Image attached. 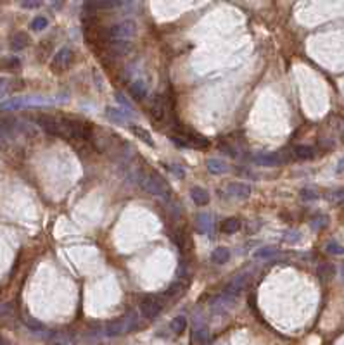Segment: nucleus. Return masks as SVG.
Here are the masks:
<instances>
[{"instance_id":"f257e3e1","label":"nucleus","mask_w":344,"mask_h":345,"mask_svg":"<svg viewBox=\"0 0 344 345\" xmlns=\"http://www.w3.org/2000/svg\"><path fill=\"white\" fill-rule=\"evenodd\" d=\"M135 33H137L135 21L125 19V21L116 22V24H112L108 30L102 31L101 38L108 43H125V41H130V38H133Z\"/></svg>"},{"instance_id":"f03ea898","label":"nucleus","mask_w":344,"mask_h":345,"mask_svg":"<svg viewBox=\"0 0 344 345\" xmlns=\"http://www.w3.org/2000/svg\"><path fill=\"white\" fill-rule=\"evenodd\" d=\"M139 183L146 192L150 193V195L166 199V197H170V193H172V188H170L168 183L157 175V173H152V171H149V173H140Z\"/></svg>"},{"instance_id":"7ed1b4c3","label":"nucleus","mask_w":344,"mask_h":345,"mask_svg":"<svg viewBox=\"0 0 344 345\" xmlns=\"http://www.w3.org/2000/svg\"><path fill=\"white\" fill-rule=\"evenodd\" d=\"M137 325H139V314H137V311H128L127 314H123V318L109 321L106 325V335H109V337H120V335L133 331L137 328Z\"/></svg>"},{"instance_id":"20e7f679","label":"nucleus","mask_w":344,"mask_h":345,"mask_svg":"<svg viewBox=\"0 0 344 345\" xmlns=\"http://www.w3.org/2000/svg\"><path fill=\"white\" fill-rule=\"evenodd\" d=\"M61 137L86 138V140H88V138L92 137V126H90L88 122L63 119V121H61Z\"/></svg>"},{"instance_id":"39448f33","label":"nucleus","mask_w":344,"mask_h":345,"mask_svg":"<svg viewBox=\"0 0 344 345\" xmlns=\"http://www.w3.org/2000/svg\"><path fill=\"white\" fill-rule=\"evenodd\" d=\"M163 307H165V299L163 297H146L140 304V312L147 319H154L159 316Z\"/></svg>"},{"instance_id":"423d86ee","label":"nucleus","mask_w":344,"mask_h":345,"mask_svg":"<svg viewBox=\"0 0 344 345\" xmlns=\"http://www.w3.org/2000/svg\"><path fill=\"white\" fill-rule=\"evenodd\" d=\"M71 61H73V50L69 47H63L57 50V54L54 56L50 66H52V71L61 73V71H66L67 67H69Z\"/></svg>"},{"instance_id":"0eeeda50","label":"nucleus","mask_w":344,"mask_h":345,"mask_svg":"<svg viewBox=\"0 0 344 345\" xmlns=\"http://www.w3.org/2000/svg\"><path fill=\"white\" fill-rule=\"evenodd\" d=\"M247 283H249V276L239 275V276H236V278L230 280V282L227 283V286H225L223 292L228 293V295H232V297H237V295H240V293L244 292V288H247Z\"/></svg>"},{"instance_id":"6e6552de","label":"nucleus","mask_w":344,"mask_h":345,"mask_svg":"<svg viewBox=\"0 0 344 345\" xmlns=\"http://www.w3.org/2000/svg\"><path fill=\"white\" fill-rule=\"evenodd\" d=\"M234 301H236V297H232V295H228V293H220V295H216V297L211 299L210 305L213 307V311L220 312V314H223V312H227L228 309L234 305Z\"/></svg>"},{"instance_id":"1a4fd4ad","label":"nucleus","mask_w":344,"mask_h":345,"mask_svg":"<svg viewBox=\"0 0 344 345\" xmlns=\"http://www.w3.org/2000/svg\"><path fill=\"white\" fill-rule=\"evenodd\" d=\"M38 124H40L47 133L61 137V121L57 118H54V116H49V114L38 116Z\"/></svg>"},{"instance_id":"9d476101","label":"nucleus","mask_w":344,"mask_h":345,"mask_svg":"<svg viewBox=\"0 0 344 345\" xmlns=\"http://www.w3.org/2000/svg\"><path fill=\"white\" fill-rule=\"evenodd\" d=\"M210 340V330L201 319L194 318V331H192V342L195 345H206Z\"/></svg>"},{"instance_id":"9b49d317","label":"nucleus","mask_w":344,"mask_h":345,"mask_svg":"<svg viewBox=\"0 0 344 345\" xmlns=\"http://www.w3.org/2000/svg\"><path fill=\"white\" fill-rule=\"evenodd\" d=\"M227 193L234 199H247L253 193V188H251L247 183L242 182H232L227 186Z\"/></svg>"},{"instance_id":"f8f14e48","label":"nucleus","mask_w":344,"mask_h":345,"mask_svg":"<svg viewBox=\"0 0 344 345\" xmlns=\"http://www.w3.org/2000/svg\"><path fill=\"white\" fill-rule=\"evenodd\" d=\"M255 162L259 164V166L275 167V166H282V164L285 162V157L280 156V154H259V156L255 157Z\"/></svg>"},{"instance_id":"ddd939ff","label":"nucleus","mask_w":344,"mask_h":345,"mask_svg":"<svg viewBox=\"0 0 344 345\" xmlns=\"http://www.w3.org/2000/svg\"><path fill=\"white\" fill-rule=\"evenodd\" d=\"M206 167H208V171H210V173H213V175H225V173H228V171H230V166H228V164L225 162L223 159H216V157H213V159H208V162H206Z\"/></svg>"},{"instance_id":"4468645a","label":"nucleus","mask_w":344,"mask_h":345,"mask_svg":"<svg viewBox=\"0 0 344 345\" xmlns=\"http://www.w3.org/2000/svg\"><path fill=\"white\" fill-rule=\"evenodd\" d=\"M195 226H197V230L201 231L202 235H208L213 230V219H211L210 214L201 212V214H197V218H195Z\"/></svg>"},{"instance_id":"2eb2a0df","label":"nucleus","mask_w":344,"mask_h":345,"mask_svg":"<svg viewBox=\"0 0 344 345\" xmlns=\"http://www.w3.org/2000/svg\"><path fill=\"white\" fill-rule=\"evenodd\" d=\"M26 105V97H16L11 101L0 102V111H18V109H24Z\"/></svg>"},{"instance_id":"dca6fc26","label":"nucleus","mask_w":344,"mask_h":345,"mask_svg":"<svg viewBox=\"0 0 344 345\" xmlns=\"http://www.w3.org/2000/svg\"><path fill=\"white\" fill-rule=\"evenodd\" d=\"M130 95L137 101H144L147 95V85L142 80H137V81L130 83Z\"/></svg>"},{"instance_id":"f3484780","label":"nucleus","mask_w":344,"mask_h":345,"mask_svg":"<svg viewBox=\"0 0 344 345\" xmlns=\"http://www.w3.org/2000/svg\"><path fill=\"white\" fill-rule=\"evenodd\" d=\"M191 197H192V201H194L197 205L210 204V192L204 190L202 186H194V188L191 190Z\"/></svg>"},{"instance_id":"a211bd4d","label":"nucleus","mask_w":344,"mask_h":345,"mask_svg":"<svg viewBox=\"0 0 344 345\" xmlns=\"http://www.w3.org/2000/svg\"><path fill=\"white\" fill-rule=\"evenodd\" d=\"M130 48H131L130 41H125V43H109L108 52L109 56L112 57H121V56H127V54L130 52Z\"/></svg>"},{"instance_id":"6ab92c4d","label":"nucleus","mask_w":344,"mask_h":345,"mask_svg":"<svg viewBox=\"0 0 344 345\" xmlns=\"http://www.w3.org/2000/svg\"><path fill=\"white\" fill-rule=\"evenodd\" d=\"M165 112H166V102L163 97H157L156 101L152 102V107H150V114L156 121L165 118Z\"/></svg>"},{"instance_id":"aec40b11","label":"nucleus","mask_w":344,"mask_h":345,"mask_svg":"<svg viewBox=\"0 0 344 345\" xmlns=\"http://www.w3.org/2000/svg\"><path fill=\"white\" fill-rule=\"evenodd\" d=\"M28 41H30L28 35L24 33V31H18L11 40V48L12 50H16V52H19V50H22V48H26Z\"/></svg>"},{"instance_id":"412c9836","label":"nucleus","mask_w":344,"mask_h":345,"mask_svg":"<svg viewBox=\"0 0 344 345\" xmlns=\"http://www.w3.org/2000/svg\"><path fill=\"white\" fill-rule=\"evenodd\" d=\"M317 275L318 278L323 280V282H329V280L334 278V275H336V267L330 263H322L317 267Z\"/></svg>"},{"instance_id":"4be33fe9","label":"nucleus","mask_w":344,"mask_h":345,"mask_svg":"<svg viewBox=\"0 0 344 345\" xmlns=\"http://www.w3.org/2000/svg\"><path fill=\"white\" fill-rule=\"evenodd\" d=\"M294 156L301 161H308L315 157V149L310 145H296L294 147Z\"/></svg>"},{"instance_id":"5701e85b","label":"nucleus","mask_w":344,"mask_h":345,"mask_svg":"<svg viewBox=\"0 0 344 345\" xmlns=\"http://www.w3.org/2000/svg\"><path fill=\"white\" fill-rule=\"evenodd\" d=\"M130 130H131V133H133L135 137L140 138V140H142L144 143L149 145V147H154V145H156V143H154V140H152V137H150V133L146 130V128L135 126V124H133V126H130Z\"/></svg>"},{"instance_id":"b1692460","label":"nucleus","mask_w":344,"mask_h":345,"mask_svg":"<svg viewBox=\"0 0 344 345\" xmlns=\"http://www.w3.org/2000/svg\"><path fill=\"white\" fill-rule=\"evenodd\" d=\"M228 259H230V250L227 247H216L211 254V261L215 264H225L228 263Z\"/></svg>"},{"instance_id":"393cba45","label":"nucleus","mask_w":344,"mask_h":345,"mask_svg":"<svg viewBox=\"0 0 344 345\" xmlns=\"http://www.w3.org/2000/svg\"><path fill=\"white\" fill-rule=\"evenodd\" d=\"M240 226H242V223H240V219L237 218H228L223 221V224H221V230H223V233H237V231L240 230Z\"/></svg>"},{"instance_id":"a878e982","label":"nucleus","mask_w":344,"mask_h":345,"mask_svg":"<svg viewBox=\"0 0 344 345\" xmlns=\"http://www.w3.org/2000/svg\"><path fill=\"white\" fill-rule=\"evenodd\" d=\"M170 328L173 330V333L180 335L185 331V328H187V318L185 316H175V318L172 319V325H170Z\"/></svg>"},{"instance_id":"bb28decb","label":"nucleus","mask_w":344,"mask_h":345,"mask_svg":"<svg viewBox=\"0 0 344 345\" xmlns=\"http://www.w3.org/2000/svg\"><path fill=\"white\" fill-rule=\"evenodd\" d=\"M106 116H108L109 119H112L114 122H118V124H125V122L128 121L127 114H125V112H121L120 109L108 107V109H106Z\"/></svg>"},{"instance_id":"cd10ccee","label":"nucleus","mask_w":344,"mask_h":345,"mask_svg":"<svg viewBox=\"0 0 344 345\" xmlns=\"http://www.w3.org/2000/svg\"><path fill=\"white\" fill-rule=\"evenodd\" d=\"M19 66H21V61H19L16 56L2 57V59H0V67H2V69L12 71V69H18Z\"/></svg>"},{"instance_id":"c85d7f7f","label":"nucleus","mask_w":344,"mask_h":345,"mask_svg":"<svg viewBox=\"0 0 344 345\" xmlns=\"http://www.w3.org/2000/svg\"><path fill=\"white\" fill-rule=\"evenodd\" d=\"M275 256H277V249L275 247H261V249L255 252L256 259H272Z\"/></svg>"},{"instance_id":"c756f323","label":"nucleus","mask_w":344,"mask_h":345,"mask_svg":"<svg viewBox=\"0 0 344 345\" xmlns=\"http://www.w3.org/2000/svg\"><path fill=\"white\" fill-rule=\"evenodd\" d=\"M22 323L26 325V326L30 328L31 331H35V333H38V331L45 330L43 325H42L40 321H37L35 318H31V316H22Z\"/></svg>"},{"instance_id":"7c9ffc66","label":"nucleus","mask_w":344,"mask_h":345,"mask_svg":"<svg viewBox=\"0 0 344 345\" xmlns=\"http://www.w3.org/2000/svg\"><path fill=\"white\" fill-rule=\"evenodd\" d=\"M47 26H49V19L43 18V16H37L30 24V28L33 31H43Z\"/></svg>"},{"instance_id":"2f4dec72","label":"nucleus","mask_w":344,"mask_h":345,"mask_svg":"<svg viewBox=\"0 0 344 345\" xmlns=\"http://www.w3.org/2000/svg\"><path fill=\"white\" fill-rule=\"evenodd\" d=\"M327 199L334 204H341L344 202V188H337V190H332V192L327 193Z\"/></svg>"},{"instance_id":"473e14b6","label":"nucleus","mask_w":344,"mask_h":345,"mask_svg":"<svg viewBox=\"0 0 344 345\" xmlns=\"http://www.w3.org/2000/svg\"><path fill=\"white\" fill-rule=\"evenodd\" d=\"M325 250L329 254H334V256H343L344 254V247L341 244H337V242H329L325 245Z\"/></svg>"},{"instance_id":"72a5a7b5","label":"nucleus","mask_w":344,"mask_h":345,"mask_svg":"<svg viewBox=\"0 0 344 345\" xmlns=\"http://www.w3.org/2000/svg\"><path fill=\"white\" fill-rule=\"evenodd\" d=\"M327 224H329V218H327V216H320V218H315L313 221H311V228H313V230H323Z\"/></svg>"},{"instance_id":"f704fd0d","label":"nucleus","mask_w":344,"mask_h":345,"mask_svg":"<svg viewBox=\"0 0 344 345\" xmlns=\"http://www.w3.org/2000/svg\"><path fill=\"white\" fill-rule=\"evenodd\" d=\"M300 195H301L303 201H317L318 199V193L315 192V190H311V188H303Z\"/></svg>"},{"instance_id":"c9c22d12","label":"nucleus","mask_w":344,"mask_h":345,"mask_svg":"<svg viewBox=\"0 0 344 345\" xmlns=\"http://www.w3.org/2000/svg\"><path fill=\"white\" fill-rule=\"evenodd\" d=\"M182 288H183L182 283H173V285L168 288V292H166V295H168V297H173V295H176V293L182 292Z\"/></svg>"},{"instance_id":"e433bc0d","label":"nucleus","mask_w":344,"mask_h":345,"mask_svg":"<svg viewBox=\"0 0 344 345\" xmlns=\"http://www.w3.org/2000/svg\"><path fill=\"white\" fill-rule=\"evenodd\" d=\"M12 312V307L9 304H4V302H0V318H4V316H9Z\"/></svg>"},{"instance_id":"4c0bfd02","label":"nucleus","mask_w":344,"mask_h":345,"mask_svg":"<svg viewBox=\"0 0 344 345\" xmlns=\"http://www.w3.org/2000/svg\"><path fill=\"white\" fill-rule=\"evenodd\" d=\"M301 238V235L298 233V231H287V235L284 237V240L287 242H298Z\"/></svg>"},{"instance_id":"58836bf2","label":"nucleus","mask_w":344,"mask_h":345,"mask_svg":"<svg viewBox=\"0 0 344 345\" xmlns=\"http://www.w3.org/2000/svg\"><path fill=\"white\" fill-rule=\"evenodd\" d=\"M42 2H21V7L22 9H37L40 7Z\"/></svg>"},{"instance_id":"ea45409f","label":"nucleus","mask_w":344,"mask_h":345,"mask_svg":"<svg viewBox=\"0 0 344 345\" xmlns=\"http://www.w3.org/2000/svg\"><path fill=\"white\" fill-rule=\"evenodd\" d=\"M7 92V80H0V97Z\"/></svg>"},{"instance_id":"a19ab883","label":"nucleus","mask_w":344,"mask_h":345,"mask_svg":"<svg viewBox=\"0 0 344 345\" xmlns=\"http://www.w3.org/2000/svg\"><path fill=\"white\" fill-rule=\"evenodd\" d=\"M336 171H337V173H344V157L339 161V162H337V167H336Z\"/></svg>"},{"instance_id":"79ce46f5","label":"nucleus","mask_w":344,"mask_h":345,"mask_svg":"<svg viewBox=\"0 0 344 345\" xmlns=\"http://www.w3.org/2000/svg\"><path fill=\"white\" fill-rule=\"evenodd\" d=\"M341 278H343V282H344V267L341 269Z\"/></svg>"},{"instance_id":"37998d69","label":"nucleus","mask_w":344,"mask_h":345,"mask_svg":"<svg viewBox=\"0 0 344 345\" xmlns=\"http://www.w3.org/2000/svg\"><path fill=\"white\" fill-rule=\"evenodd\" d=\"M0 140H2V131H0Z\"/></svg>"}]
</instances>
